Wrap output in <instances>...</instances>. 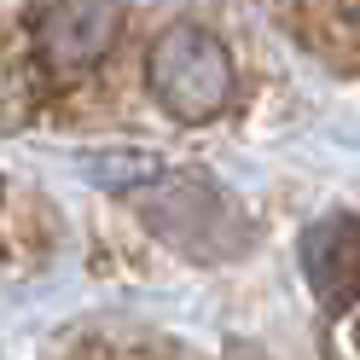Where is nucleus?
I'll return each instance as SVG.
<instances>
[{
  "instance_id": "f257e3e1",
  "label": "nucleus",
  "mask_w": 360,
  "mask_h": 360,
  "mask_svg": "<svg viewBox=\"0 0 360 360\" xmlns=\"http://www.w3.org/2000/svg\"><path fill=\"white\" fill-rule=\"evenodd\" d=\"M128 210L151 238H163L169 250L192 262H233L256 238L244 204L204 169H163L140 186H128Z\"/></svg>"
},
{
  "instance_id": "f03ea898",
  "label": "nucleus",
  "mask_w": 360,
  "mask_h": 360,
  "mask_svg": "<svg viewBox=\"0 0 360 360\" xmlns=\"http://www.w3.org/2000/svg\"><path fill=\"white\" fill-rule=\"evenodd\" d=\"M146 87L174 122H215L238 99V58L210 24L180 18L146 47Z\"/></svg>"
},
{
  "instance_id": "7ed1b4c3",
  "label": "nucleus",
  "mask_w": 360,
  "mask_h": 360,
  "mask_svg": "<svg viewBox=\"0 0 360 360\" xmlns=\"http://www.w3.org/2000/svg\"><path fill=\"white\" fill-rule=\"evenodd\" d=\"M30 41V58L41 70V87L47 99L70 94V87H87L94 70L117 53V41L128 30L122 6H105V0H58V6H30L18 12Z\"/></svg>"
},
{
  "instance_id": "20e7f679",
  "label": "nucleus",
  "mask_w": 360,
  "mask_h": 360,
  "mask_svg": "<svg viewBox=\"0 0 360 360\" xmlns=\"http://www.w3.org/2000/svg\"><path fill=\"white\" fill-rule=\"evenodd\" d=\"M302 279L326 314L360 302V215L331 210L302 233Z\"/></svg>"
},
{
  "instance_id": "39448f33",
  "label": "nucleus",
  "mask_w": 360,
  "mask_h": 360,
  "mask_svg": "<svg viewBox=\"0 0 360 360\" xmlns=\"http://www.w3.org/2000/svg\"><path fill=\"white\" fill-rule=\"evenodd\" d=\"M274 24L320 58L337 76H360V0H314V6H279Z\"/></svg>"
},
{
  "instance_id": "423d86ee",
  "label": "nucleus",
  "mask_w": 360,
  "mask_h": 360,
  "mask_svg": "<svg viewBox=\"0 0 360 360\" xmlns=\"http://www.w3.org/2000/svg\"><path fill=\"white\" fill-rule=\"evenodd\" d=\"M53 99L41 87V70L30 58V41L18 12H0V128H24L30 117H41Z\"/></svg>"
},
{
  "instance_id": "0eeeda50",
  "label": "nucleus",
  "mask_w": 360,
  "mask_h": 360,
  "mask_svg": "<svg viewBox=\"0 0 360 360\" xmlns=\"http://www.w3.org/2000/svg\"><path fill=\"white\" fill-rule=\"evenodd\" d=\"M0 221H6V180H0Z\"/></svg>"
},
{
  "instance_id": "6e6552de",
  "label": "nucleus",
  "mask_w": 360,
  "mask_h": 360,
  "mask_svg": "<svg viewBox=\"0 0 360 360\" xmlns=\"http://www.w3.org/2000/svg\"><path fill=\"white\" fill-rule=\"evenodd\" d=\"M354 349H360V320H354Z\"/></svg>"
}]
</instances>
